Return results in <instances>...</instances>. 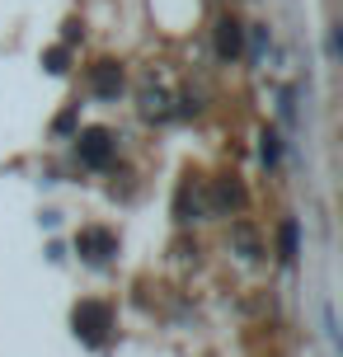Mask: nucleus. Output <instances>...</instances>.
Wrapping results in <instances>:
<instances>
[{"label": "nucleus", "mask_w": 343, "mask_h": 357, "mask_svg": "<svg viewBox=\"0 0 343 357\" xmlns=\"http://www.w3.org/2000/svg\"><path fill=\"white\" fill-rule=\"evenodd\" d=\"M90 89L99 99H118L123 94V66H113V61H99L90 71Z\"/></svg>", "instance_id": "39448f33"}, {"label": "nucleus", "mask_w": 343, "mask_h": 357, "mask_svg": "<svg viewBox=\"0 0 343 357\" xmlns=\"http://www.w3.org/2000/svg\"><path fill=\"white\" fill-rule=\"evenodd\" d=\"M235 245H240V250H245V259H259V235L250 231V226H235Z\"/></svg>", "instance_id": "1a4fd4ad"}, {"label": "nucleus", "mask_w": 343, "mask_h": 357, "mask_svg": "<svg viewBox=\"0 0 343 357\" xmlns=\"http://www.w3.org/2000/svg\"><path fill=\"white\" fill-rule=\"evenodd\" d=\"M75 254L85 264H109L113 254H118V235L104 231V226H85V231L75 235Z\"/></svg>", "instance_id": "7ed1b4c3"}, {"label": "nucleus", "mask_w": 343, "mask_h": 357, "mask_svg": "<svg viewBox=\"0 0 343 357\" xmlns=\"http://www.w3.org/2000/svg\"><path fill=\"white\" fill-rule=\"evenodd\" d=\"M75 155H80V165H90V169H104L118 155V142H113L109 127H85L75 137Z\"/></svg>", "instance_id": "f03ea898"}, {"label": "nucleus", "mask_w": 343, "mask_h": 357, "mask_svg": "<svg viewBox=\"0 0 343 357\" xmlns=\"http://www.w3.org/2000/svg\"><path fill=\"white\" fill-rule=\"evenodd\" d=\"M259 155H264V165H268V169L277 165V155H282V137H277L273 127L264 132V146H259Z\"/></svg>", "instance_id": "6e6552de"}, {"label": "nucleus", "mask_w": 343, "mask_h": 357, "mask_svg": "<svg viewBox=\"0 0 343 357\" xmlns=\"http://www.w3.org/2000/svg\"><path fill=\"white\" fill-rule=\"evenodd\" d=\"M296 240H301V226L287 216L282 231H277V259H282V264H296Z\"/></svg>", "instance_id": "423d86ee"}, {"label": "nucleus", "mask_w": 343, "mask_h": 357, "mask_svg": "<svg viewBox=\"0 0 343 357\" xmlns=\"http://www.w3.org/2000/svg\"><path fill=\"white\" fill-rule=\"evenodd\" d=\"M71 324H75V339L80 343L104 348V343H109V329H113V310L104 301H80L71 310Z\"/></svg>", "instance_id": "f257e3e1"}, {"label": "nucleus", "mask_w": 343, "mask_h": 357, "mask_svg": "<svg viewBox=\"0 0 343 357\" xmlns=\"http://www.w3.org/2000/svg\"><path fill=\"white\" fill-rule=\"evenodd\" d=\"M240 202H245L240 183H217V193H212V207L217 212H240Z\"/></svg>", "instance_id": "0eeeda50"}, {"label": "nucleus", "mask_w": 343, "mask_h": 357, "mask_svg": "<svg viewBox=\"0 0 343 357\" xmlns=\"http://www.w3.org/2000/svg\"><path fill=\"white\" fill-rule=\"evenodd\" d=\"M217 56L221 61H240V56H245V24H240V19H221L217 24Z\"/></svg>", "instance_id": "20e7f679"}]
</instances>
